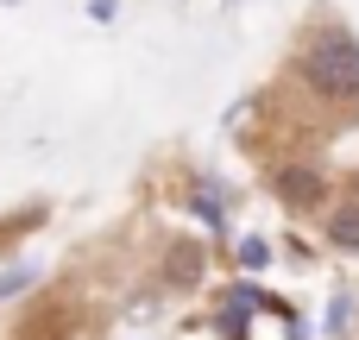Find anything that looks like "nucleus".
Returning a JSON list of instances; mask_svg holds the SVG:
<instances>
[{"label":"nucleus","mask_w":359,"mask_h":340,"mask_svg":"<svg viewBox=\"0 0 359 340\" xmlns=\"http://www.w3.org/2000/svg\"><path fill=\"white\" fill-rule=\"evenodd\" d=\"M164 278H170V284H196V278H202V252H196V246H177Z\"/></svg>","instance_id":"obj_3"},{"label":"nucleus","mask_w":359,"mask_h":340,"mask_svg":"<svg viewBox=\"0 0 359 340\" xmlns=\"http://www.w3.org/2000/svg\"><path fill=\"white\" fill-rule=\"evenodd\" d=\"M227 340H246V297H227L221 303V322H215Z\"/></svg>","instance_id":"obj_5"},{"label":"nucleus","mask_w":359,"mask_h":340,"mask_svg":"<svg viewBox=\"0 0 359 340\" xmlns=\"http://www.w3.org/2000/svg\"><path fill=\"white\" fill-rule=\"evenodd\" d=\"M278 196H284L290 208H316V202H322V177L303 170V164H290V170H278Z\"/></svg>","instance_id":"obj_2"},{"label":"nucleus","mask_w":359,"mask_h":340,"mask_svg":"<svg viewBox=\"0 0 359 340\" xmlns=\"http://www.w3.org/2000/svg\"><path fill=\"white\" fill-rule=\"evenodd\" d=\"M328 240L347 246V252H359V208H341V215L328 221Z\"/></svg>","instance_id":"obj_4"},{"label":"nucleus","mask_w":359,"mask_h":340,"mask_svg":"<svg viewBox=\"0 0 359 340\" xmlns=\"http://www.w3.org/2000/svg\"><path fill=\"white\" fill-rule=\"evenodd\" d=\"M303 76H309L316 95H328V101H353V95H359V44L347 38V32H322V38L303 50Z\"/></svg>","instance_id":"obj_1"}]
</instances>
